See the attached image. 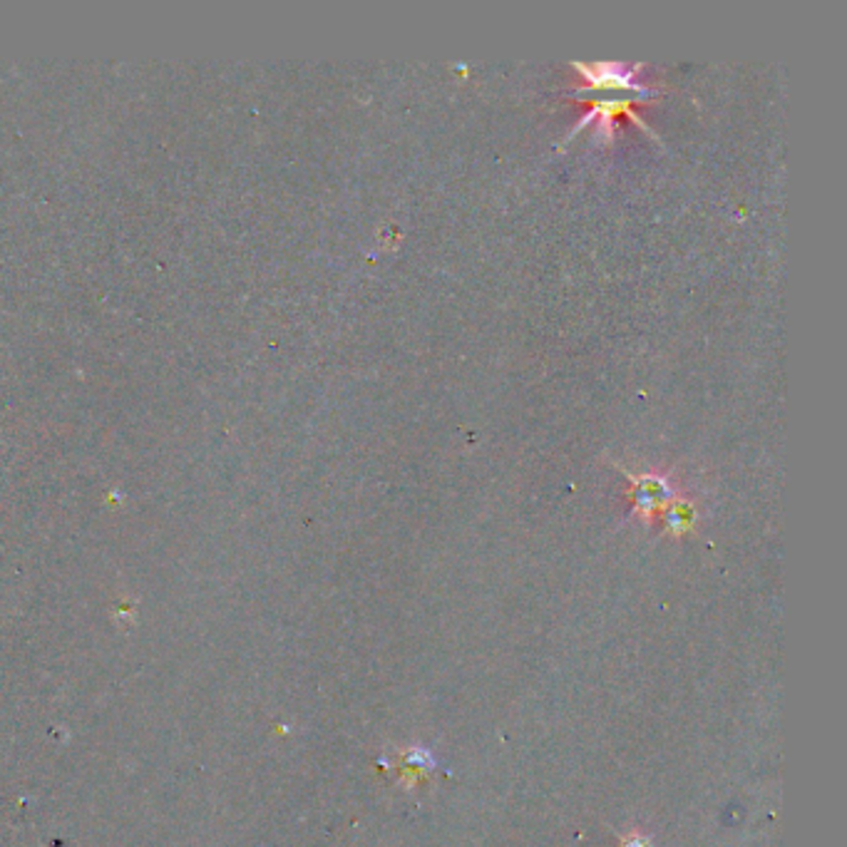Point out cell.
Returning <instances> with one entry per match:
<instances>
[{
	"mask_svg": "<svg viewBox=\"0 0 847 847\" xmlns=\"http://www.w3.org/2000/svg\"><path fill=\"white\" fill-rule=\"evenodd\" d=\"M569 95L579 97V103H589L592 105V109H589V113L579 119L572 130L567 132V140H572V137L582 130V127L596 125V135H600V140L604 144H612L616 117H629L631 123H637L643 132L651 135V140L661 142L659 135L649 127V123H643V119L634 113V105L643 103V100H639L637 95H629V92H604V90H589V92L569 90Z\"/></svg>",
	"mask_w": 847,
	"mask_h": 847,
	"instance_id": "1",
	"label": "cell"
},
{
	"mask_svg": "<svg viewBox=\"0 0 847 847\" xmlns=\"http://www.w3.org/2000/svg\"><path fill=\"white\" fill-rule=\"evenodd\" d=\"M622 847H653V845H651L649 837L629 835V837H624V840H622Z\"/></svg>",
	"mask_w": 847,
	"mask_h": 847,
	"instance_id": "6",
	"label": "cell"
},
{
	"mask_svg": "<svg viewBox=\"0 0 847 847\" xmlns=\"http://www.w3.org/2000/svg\"><path fill=\"white\" fill-rule=\"evenodd\" d=\"M631 483V512L641 520H653L659 512H664L671 502L678 497L674 480L661 473H643L631 475L626 473Z\"/></svg>",
	"mask_w": 847,
	"mask_h": 847,
	"instance_id": "3",
	"label": "cell"
},
{
	"mask_svg": "<svg viewBox=\"0 0 847 847\" xmlns=\"http://www.w3.org/2000/svg\"><path fill=\"white\" fill-rule=\"evenodd\" d=\"M661 518H664V530L669 532V535L681 537V535H688V532L696 527L698 510L692 500H686V497H676V500L671 502L664 512H661Z\"/></svg>",
	"mask_w": 847,
	"mask_h": 847,
	"instance_id": "5",
	"label": "cell"
},
{
	"mask_svg": "<svg viewBox=\"0 0 847 847\" xmlns=\"http://www.w3.org/2000/svg\"><path fill=\"white\" fill-rule=\"evenodd\" d=\"M381 766L393 770V776L398 778L405 788H413L436 768V758H432L430 751L420 749V745H413V749L395 751L391 758H381Z\"/></svg>",
	"mask_w": 847,
	"mask_h": 847,
	"instance_id": "4",
	"label": "cell"
},
{
	"mask_svg": "<svg viewBox=\"0 0 847 847\" xmlns=\"http://www.w3.org/2000/svg\"><path fill=\"white\" fill-rule=\"evenodd\" d=\"M572 68L579 72V85L572 88L577 92L604 90V92H629L647 103L649 97L657 95V90L647 82L639 80L643 62H572Z\"/></svg>",
	"mask_w": 847,
	"mask_h": 847,
	"instance_id": "2",
	"label": "cell"
}]
</instances>
